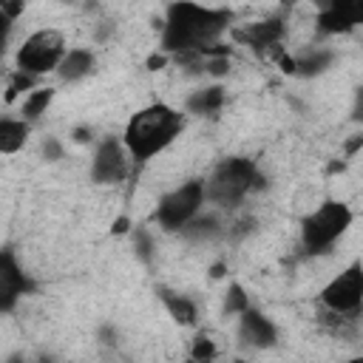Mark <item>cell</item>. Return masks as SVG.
Segmentation results:
<instances>
[{
	"label": "cell",
	"instance_id": "cell-1",
	"mask_svg": "<svg viewBox=\"0 0 363 363\" xmlns=\"http://www.w3.org/2000/svg\"><path fill=\"white\" fill-rule=\"evenodd\" d=\"M227 28H233L230 9H213V6L193 3V0H176L167 6L159 48L173 57L201 51L204 45L218 43V37Z\"/></svg>",
	"mask_w": 363,
	"mask_h": 363
},
{
	"label": "cell",
	"instance_id": "cell-2",
	"mask_svg": "<svg viewBox=\"0 0 363 363\" xmlns=\"http://www.w3.org/2000/svg\"><path fill=\"white\" fill-rule=\"evenodd\" d=\"M184 128V113L167 102H153L139 108L122 133V142L133 162H150L162 150H167Z\"/></svg>",
	"mask_w": 363,
	"mask_h": 363
},
{
	"label": "cell",
	"instance_id": "cell-3",
	"mask_svg": "<svg viewBox=\"0 0 363 363\" xmlns=\"http://www.w3.org/2000/svg\"><path fill=\"white\" fill-rule=\"evenodd\" d=\"M261 187H264V176H261L258 164L252 159H244V156L221 159L204 182L207 201H213L218 207H235L250 193H255Z\"/></svg>",
	"mask_w": 363,
	"mask_h": 363
},
{
	"label": "cell",
	"instance_id": "cell-4",
	"mask_svg": "<svg viewBox=\"0 0 363 363\" xmlns=\"http://www.w3.org/2000/svg\"><path fill=\"white\" fill-rule=\"evenodd\" d=\"M352 221H354V213L346 201L326 199L309 216L301 218V247H303V252L318 255V252L329 250L352 227Z\"/></svg>",
	"mask_w": 363,
	"mask_h": 363
},
{
	"label": "cell",
	"instance_id": "cell-5",
	"mask_svg": "<svg viewBox=\"0 0 363 363\" xmlns=\"http://www.w3.org/2000/svg\"><path fill=\"white\" fill-rule=\"evenodd\" d=\"M65 54H68V45H65V34L60 28H37L20 43L14 62L20 71L43 77L48 71H57L60 62L65 60Z\"/></svg>",
	"mask_w": 363,
	"mask_h": 363
},
{
	"label": "cell",
	"instance_id": "cell-6",
	"mask_svg": "<svg viewBox=\"0 0 363 363\" xmlns=\"http://www.w3.org/2000/svg\"><path fill=\"white\" fill-rule=\"evenodd\" d=\"M207 201V190L201 179H190L182 182L179 187H173L170 193H164L156 204V221L164 230H182L187 221H193L201 210V204Z\"/></svg>",
	"mask_w": 363,
	"mask_h": 363
},
{
	"label": "cell",
	"instance_id": "cell-7",
	"mask_svg": "<svg viewBox=\"0 0 363 363\" xmlns=\"http://www.w3.org/2000/svg\"><path fill=\"white\" fill-rule=\"evenodd\" d=\"M320 306L337 318H352L360 312L363 306V264L360 261L340 269L320 289Z\"/></svg>",
	"mask_w": 363,
	"mask_h": 363
},
{
	"label": "cell",
	"instance_id": "cell-8",
	"mask_svg": "<svg viewBox=\"0 0 363 363\" xmlns=\"http://www.w3.org/2000/svg\"><path fill=\"white\" fill-rule=\"evenodd\" d=\"M128 159H130V153H128L122 139H113V136L102 139L96 145L94 159H91V179L96 184H116V182H122L128 176Z\"/></svg>",
	"mask_w": 363,
	"mask_h": 363
},
{
	"label": "cell",
	"instance_id": "cell-9",
	"mask_svg": "<svg viewBox=\"0 0 363 363\" xmlns=\"http://www.w3.org/2000/svg\"><path fill=\"white\" fill-rule=\"evenodd\" d=\"M318 20L315 26L323 34H346L363 26V0H315Z\"/></svg>",
	"mask_w": 363,
	"mask_h": 363
},
{
	"label": "cell",
	"instance_id": "cell-10",
	"mask_svg": "<svg viewBox=\"0 0 363 363\" xmlns=\"http://www.w3.org/2000/svg\"><path fill=\"white\" fill-rule=\"evenodd\" d=\"M34 289H37V284L28 278V272H23V267L17 264L14 252L6 250V252L0 255V309H3V312H11L14 303H17L23 295L34 292Z\"/></svg>",
	"mask_w": 363,
	"mask_h": 363
},
{
	"label": "cell",
	"instance_id": "cell-11",
	"mask_svg": "<svg viewBox=\"0 0 363 363\" xmlns=\"http://www.w3.org/2000/svg\"><path fill=\"white\" fill-rule=\"evenodd\" d=\"M233 40L241 43V45H250L261 54H267L269 48L281 45L284 40V20L281 17H267V20H255V23H244V26H233Z\"/></svg>",
	"mask_w": 363,
	"mask_h": 363
},
{
	"label": "cell",
	"instance_id": "cell-12",
	"mask_svg": "<svg viewBox=\"0 0 363 363\" xmlns=\"http://www.w3.org/2000/svg\"><path fill=\"white\" fill-rule=\"evenodd\" d=\"M238 332H241V340H247L250 346H258V349L272 346V343L278 340L275 323H272L269 318H264V315H261L258 309H252V306H247V309L241 312V318H238Z\"/></svg>",
	"mask_w": 363,
	"mask_h": 363
},
{
	"label": "cell",
	"instance_id": "cell-13",
	"mask_svg": "<svg viewBox=\"0 0 363 363\" xmlns=\"http://www.w3.org/2000/svg\"><path fill=\"white\" fill-rule=\"evenodd\" d=\"M94 65H96L94 51H88V48H68V54H65V60L60 62L57 71H60V77L65 82H77V79L88 77L94 71Z\"/></svg>",
	"mask_w": 363,
	"mask_h": 363
},
{
	"label": "cell",
	"instance_id": "cell-14",
	"mask_svg": "<svg viewBox=\"0 0 363 363\" xmlns=\"http://www.w3.org/2000/svg\"><path fill=\"white\" fill-rule=\"evenodd\" d=\"M224 99H227V91H224L221 85H207V88H199V91H193V94L187 96L184 108H187L190 113H199V116H210V113L221 111Z\"/></svg>",
	"mask_w": 363,
	"mask_h": 363
},
{
	"label": "cell",
	"instance_id": "cell-15",
	"mask_svg": "<svg viewBox=\"0 0 363 363\" xmlns=\"http://www.w3.org/2000/svg\"><path fill=\"white\" fill-rule=\"evenodd\" d=\"M159 298H162L164 309L170 312V318H173L176 323H182V326H193V323L199 320V306H196L187 295H182V292H170V289H162V292H159Z\"/></svg>",
	"mask_w": 363,
	"mask_h": 363
},
{
	"label": "cell",
	"instance_id": "cell-16",
	"mask_svg": "<svg viewBox=\"0 0 363 363\" xmlns=\"http://www.w3.org/2000/svg\"><path fill=\"white\" fill-rule=\"evenodd\" d=\"M28 130H31V122L28 119H0V150L9 156V153H17L26 142H28Z\"/></svg>",
	"mask_w": 363,
	"mask_h": 363
},
{
	"label": "cell",
	"instance_id": "cell-17",
	"mask_svg": "<svg viewBox=\"0 0 363 363\" xmlns=\"http://www.w3.org/2000/svg\"><path fill=\"white\" fill-rule=\"evenodd\" d=\"M51 99H54V88H34V91H28V96L23 99V108H20V113H23V119H28V122H37L45 111H48V105H51Z\"/></svg>",
	"mask_w": 363,
	"mask_h": 363
},
{
	"label": "cell",
	"instance_id": "cell-18",
	"mask_svg": "<svg viewBox=\"0 0 363 363\" xmlns=\"http://www.w3.org/2000/svg\"><path fill=\"white\" fill-rule=\"evenodd\" d=\"M332 54L329 51H309L295 57V77H315L329 65Z\"/></svg>",
	"mask_w": 363,
	"mask_h": 363
},
{
	"label": "cell",
	"instance_id": "cell-19",
	"mask_svg": "<svg viewBox=\"0 0 363 363\" xmlns=\"http://www.w3.org/2000/svg\"><path fill=\"white\" fill-rule=\"evenodd\" d=\"M34 85H37V77H34V74L14 68V74L9 77V85H6V102H14L23 91H31Z\"/></svg>",
	"mask_w": 363,
	"mask_h": 363
},
{
	"label": "cell",
	"instance_id": "cell-20",
	"mask_svg": "<svg viewBox=\"0 0 363 363\" xmlns=\"http://www.w3.org/2000/svg\"><path fill=\"white\" fill-rule=\"evenodd\" d=\"M182 233L190 235V238H210V235L218 233V221H216L213 216H204V218L196 216L193 221H187V224L182 227Z\"/></svg>",
	"mask_w": 363,
	"mask_h": 363
},
{
	"label": "cell",
	"instance_id": "cell-21",
	"mask_svg": "<svg viewBox=\"0 0 363 363\" xmlns=\"http://www.w3.org/2000/svg\"><path fill=\"white\" fill-rule=\"evenodd\" d=\"M250 306V295L241 289V284H230L224 295V312L227 315H241Z\"/></svg>",
	"mask_w": 363,
	"mask_h": 363
},
{
	"label": "cell",
	"instance_id": "cell-22",
	"mask_svg": "<svg viewBox=\"0 0 363 363\" xmlns=\"http://www.w3.org/2000/svg\"><path fill=\"white\" fill-rule=\"evenodd\" d=\"M216 354H218V349H216V340H213L210 335L199 332V335L190 340V357H193V360H213Z\"/></svg>",
	"mask_w": 363,
	"mask_h": 363
},
{
	"label": "cell",
	"instance_id": "cell-23",
	"mask_svg": "<svg viewBox=\"0 0 363 363\" xmlns=\"http://www.w3.org/2000/svg\"><path fill=\"white\" fill-rule=\"evenodd\" d=\"M130 235H133V250H136V255L147 264V261L153 258V241H150V235H147L142 227H136Z\"/></svg>",
	"mask_w": 363,
	"mask_h": 363
},
{
	"label": "cell",
	"instance_id": "cell-24",
	"mask_svg": "<svg viewBox=\"0 0 363 363\" xmlns=\"http://www.w3.org/2000/svg\"><path fill=\"white\" fill-rule=\"evenodd\" d=\"M26 9V0H0V11H3V20H6V28H11V23L23 14Z\"/></svg>",
	"mask_w": 363,
	"mask_h": 363
},
{
	"label": "cell",
	"instance_id": "cell-25",
	"mask_svg": "<svg viewBox=\"0 0 363 363\" xmlns=\"http://www.w3.org/2000/svg\"><path fill=\"white\" fill-rule=\"evenodd\" d=\"M360 150H363V130H357V133H352V136L343 139V156H346V159L357 156Z\"/></svg>",
	"mask_w": 363,
	"mask_h": 363
},
{
	"label": "cell",
	"instance_id": "cell-26",
	"mask_svg": "<svg viewBox=\"0 0 363 363\" xmlns=\"http://www.w3.org/2000/svg\"><path fill=\"white\" fill-rule=\"evenodd\" d=\"M352 119L354 122H363V85L357 88V94H354V105H352Z\"/></svg>",
	"mask_w": 363,
	"mask_h": 363
},
{
	"label": "cell",
	"instance_id": "cell-27",
	"mask_svg": "<svg viewBox=\"0 0 363 363\" xmlns=\"http://www.w3.org/2000/svg\"><path fill=\"white\" fill-rule=\"evenodd\" d=\"M43 153H45V159H60L62 156V150H60V145L54 142V139H45V145H43Z\"/></svg>",
	"mask_w": 363,
	"mask_h": 363
},
{
	"label": "cell",
	"instance_id": "cell-28",
	"mask_svg": "<svg viewBox=\"0 0 363 363\" xmlns=\"http://www.w3.org/2000/svg\"><path fill=\"white\" fill-rule=\"evenodd\" d=\"M128 230H130V218H128V216H119V218L111 224V233H113V235H122V233H128Z\"/></svg>",
	"mask_w": 363,
	"mask_h": 363
},
{
	"label": "cell",
	"instance_id": "cell-29",
	"mask_svg": "<svg viewBox=\"0 0 363 363\" xmlns=\"http://www.w3.org/2000/svg\"><path fill=\"white\" fill-rule=\"evenodd\" d=\"M164 62H167V54L162 51V54H153V57H147V68L150 71H159V68H164Z\"/></svg>",
	"mask_w": 363,
	"mask_h": 363
},
{
	"label": "cell",
	"instance_id": "cell-30",
	"mask_svg": "<svg viewBox=\"0 0 363 363\" xmlns=\"http://www.w3.org/2000/svg\"><path fill=\"white\" fill-rule=\"evenodd\" d=\"M343 167H346V162L343 159H335V162H329L326 173H343Z\"/></svg>",
	"mask_w": 363,
	"mask_h": 363
},
{
	"label": "cell",
	"instance_id": "cell-31",
	"mask_svg": "<svg viewBox=\"0 0 363 363\" xmlns=\"http://www.w3.org/2000/svg\"><path fill=\"white\" fill-rule=\"evenodd\" d=\"M74 139L77 142H91V130L88 128H79V130H74Z\"/></svg>",
	"mask_w": 363,
	"mask_h": 363
},
{
	"label": "cell",
	"instance_id": "cell-32",
	"mask_svg": "<svg viewBox=\"0 0 363 363\" xmlns=\"http://www.w3.org/2000/svg\"><path fill=\"white\" fill-rule=\"evenodd\" d=\"M278 3H284V6H289V3H295V0H278Z\"/></svg>",
	"mask_w": 363,
	"mask_h": 363
}]
</instances>
